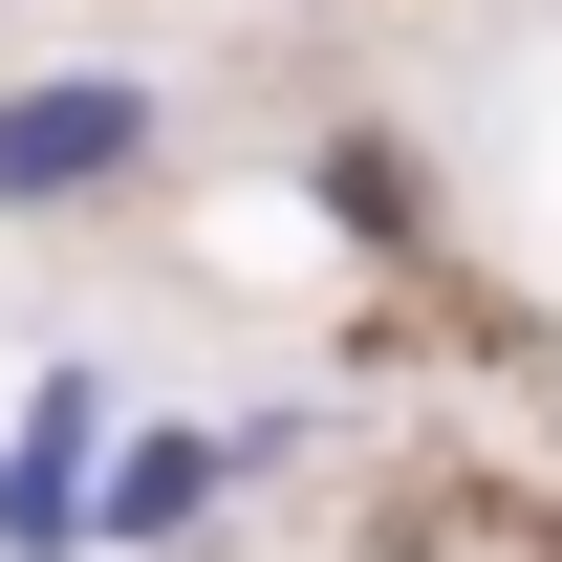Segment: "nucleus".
I'll use <instances>...</instances> for the list:
<instances>
[{
  "mask_svg": "<svg viewBox=\"0 0 562 562\" xmlns=\"http://www.w3.org/2000/svg\"><path fill=\"white\" fill-rule=\"evenodd\" d=\"M109 368H44L22 432H0V562H109Z\"/></svg>",
  "mask_w": 562,
  "mask_h": 562,
  "instance_id": "f257e3e1",
  "label": "nucleus"
},
{
  "mask_svg": "<svg viewBox=\"0 0 562 562\" xmlns=\"http://www.w3.org/2000/svg\"><path fill=\"white\" fill-rule=\"evenodd\" d=\"M238 454H260V432H131L87 541H173V519H216V476H238Z\"/></svg>",
  "mask_w": 562,
  "mask_h": 562,
  "instance_id": "7ed1b4c3",
  "label": "nucleus"
},
{
  "mask_svg": "<svg viewBox=\"0 0 562 562\" xmlns=\"http://www.w3.org/2000/svg\"><path fill=\"white\" fill-rule=\"evenodd\" d=\"M109 173H151V87H109V66L0 87V216H66V195H109Z\"/></svg>",
  "mask_w": 562,
  "mask_h": 562,
  "instance_id": "f03ea898",
  "label": "nucleus"
}]
</instances>
